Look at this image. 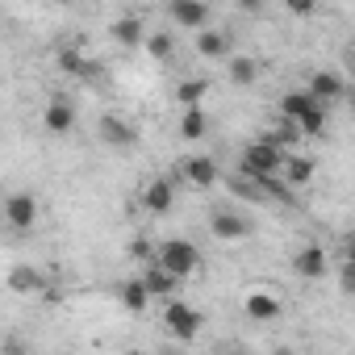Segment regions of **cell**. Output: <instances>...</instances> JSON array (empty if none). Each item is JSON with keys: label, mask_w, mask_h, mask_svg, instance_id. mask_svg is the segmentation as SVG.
Segmentation results:
<instances>
[{"label": "cell", "mask_w": 355, "mask_h": 355, "mask_svg": "<svg viewBox=\"0 0 355 355\" xmlns=\"http://www.w3.org/2000/svg\"><path fill=\"white\" fill-rule=\"evenodd\" d=\"M113 34H117V42H121V46H138V42L146 38V34H142V21H138V17H121V21L113 26Z\"/></svg>", "instance_id": "22"}, {"label": "cell", "mask_w": 355, "mask_h": 355, "mask_svg": "<svg viewBox=\"0 0 355 355\" xmlns=\"http://www.w3.org/2000/svg\"><path fill=\"white\" fill-rule=\"evenodd\" d=\"M42 284H46V276H42L38 268H26V263H21V268L9 272V288H13V293H42Z\"/></svg>", "instance_id": "17"}, {"label": "cell", "mask_w": 355, "mask_h": 355, "mask_svg": "<svg viewBox=\"0 0 355 355\" xmlns=\"http://www.w3.org/2000/svg\"><path fill=\"white\" fill-rule=\"evenodd\" d=\"M205 130H209V117H205L201 109H184V117H180V134H184V138H205Z\"/></svg>", "instance_id": "24"}, {"label": "cell", "mask_w": 355, "mask_h": 355, "mask_svg": "<svg viewBox=\"0 0 355 355\" xmlns=\"http://www.w3.org/2000/svg\"><path fill=\"white\" fill-rule=\"evenodd\" d=\"M214 355H247V347H234V343H226V347H218Z\"/></svg>", "instance_id": "26"}, {"label": "cell", "mask_w": 355, "mask_h": 355, "mask_svg": "<svg viewBox=\"0 0 355 355\" xmlns=\"http://www.w3.org/2000/svg\"><path fill=\"white\" fill-rule=\"evenodd\" d=\"M121 305H125L130 313H142V309L150 305V297H146V288H142L138 276H134V280H121Z\"/></svg>", "instance_id": "20"}, {"label": "cell", "mask_w": 355, "mask_h": 355, "mask_svg": "<svg viewBox=\"0 0 355 355\" xmlns=\"http://www.w3.org/2000/svg\"><path fill=\"white\" fill-rule=\"evenodd\" d=\"M42 125H46L51 134H71V130H76V105H71L67 96H55V101L42 109Z\"/></svg>", "instance_id": "11"}, {"label": "cell", "mask_w": 355, "mask_h": 355, "mask_svg": "<svg viewBox=\"0 0 355 355\" xmlns=\"http://www.w3.org/2000/svg\"><path fill=\"white\" fill-rule=\"evenodd\" d=\"M201 313L189 305V301H167V309H163V326H167V334L171 338H180V343H189V338H197L201 334Z\"/></svg>", "instance_id": "4"}, {"label": "cell", "mask_w": 355, "mask_h": 355, "mask_svg": "<svg viewBox=\"0 0 355 355\" xmlns=\"http://www.w3.org/2000/svg\"><path fill=\"white\" fill-rule=\"evenodd\" d=\"M96 134H101L105 146H134V142H138V130H134L125 117H117V113H105V117L96 121Z\"/></svg>", "instance_id": "8"}, {"label": "cell", "mask_w": 355, "mask_h": 355, "mask_svg": "<svg viewBox=\"0 0 355 355\" xmlns=\"http://www.w3.org/2000/svg\"><path fill=\"white\" fill-rule=\"evenodd\" d=\"M138 280H142V288H146V297H150V301H155V297H171V293H175V284H180L175 276H167L155 259L142 268V276H138Z\"/></svg>", "instance_id": "14"}, {"label": "cell", "mask_w": 355, "mask_h": 355, "mask_svg": "<svg viewBox=\"0 0 355 355\" xmlns=\"http://www.w3.org/2000/svg\"><path fill=\"white\" fill-rule=\"evenodd\" d=\"M230 80L243 84V88L255 84V80H259V59H251V55H234V59H230Z\"/></svg>", "instance_id": "19"}, {"label": "cell", "mask_w": 355, "mask_h": 355, "mask_svg": "<svg viewBox=\"0 0 355 355\" xmlns=\"http://www.w3.org/2000/svg\"><path fill=\"white\" fill-rule=\"evenodd\" d=\"M142 42H146V51H150V59H159V63H167V59L175 55V38H171V34H146Z\"/></svg>", "instance_id": "23"}, {"label": "cell", "mask_w": 355, "mask_h": 355, "mask_svg": "<svg viewBox=\"0 0 355 355\" xmlns=\"http://www.w3.org/2000/svg\"><path fill=\"white\" fill-rule=\"evenodd\" d=\"M280 113L301 130V134H322L326 130V109L309 96V92H288L280 101Z\"/></svg>", "instance_id": "3"}, {"label": "cell", "mask_w": 355, "mask_h": 355, "mask_svg": "<svg viewBox=\"0 0 355 355\" xmlns=\"http://www.w3.org/2000/svg\"><path fill=\"white\" fill-rule=\"evenodd\" d=\"M0 218H9L13 230H30L38 222V201L30 193H13V197H5V214Z\"/></svg>", "instance_id": "7"}, {"label": "cell", "mask_w": 355, "mask_h": 355, "mask_svg": "<svg viewBox=\"0 0 355 355\" xmlns=\"http://www.w3.org/2000/svg\"><path fill=\"white\" fill-rule=\"evenodd\" d=\"M209 226H214V234L226 239V243H243V239H251V218L239 214V209H230V205L214 209V214H209Z\"/></svg>", "instance_id": "5"}, {"label": "cell", "mask_w": 355, "mask_h": 355, "mask_svg": "<svg viewBox=\"0 0 355 355\" xmlns=\"http://www.w3.org/2000/svg\"><path fill=\"white\" fill-rule=\"evenodd\" d=\"M243 309H247V318H251V322H276V318L284 313V305L276 301V293H263V288H255V293H247V301H243Z\"/></svg>", "instance_id": "13"}, {"label": "cell", "mask_w": 355, "mask_h": 355, "mask_svg": "<svg viewBox=\"0 0 355 355\" xmlns=\"http://www.w3.org/2000/svg\"><path fill=\"white\" fill-rule=\"evenodd\" d=\"M5 355H30V347H26L17 334H9V338H5Z\"/></svg>", "instance_id": "25"}, {"label": "cell", "mask_w": 355, "mask_h": 355, "mask_svg": "<svg viewBox=\"0 0 355 355\" xmlns=\"http://www.w3.org/2000/svg\"><path fill=\"white\" fill-rule=\"evenodd\" d=\"M0 214H5V193H0Z\"/></svg>", "instance_id": "27"}, {"label": "cell", "mask_w": 355, "mask_h": 355, "mask_svg": "<svg viewBox=\"0 0 355 355\" xmlns=\"http://www.w3.org/2000/svg\"><path fill=\"white\" fill-rule=\"evenodd\" d=\"M205 92H209V80H184L180 88H175V101H180L184 109H201Z\"/></svg>", "instance_id": "21"}, {"label": "cell", "mask_w": 355, "mask_h": 355, "mask_svg": "<svg viewBox=\"0 0 355 355\" xmlns=\"http://www.w3.org/2000/svg\"><path fill=\"white\" fill-rule=\"evenodd\" d=\"M159 355H180V351H159Z\"/></svg>", "instance_id": "28"}, {"label": "cell", "mask_w": 355, "mask_h": 355, "mask_svg": "<svg viewBox=\"0 0 355 355\" xmlns=\"http://www.w3.org/2000/svg\"><path fill=\"white\" fill-rule=\"evenodd\" d=\"M280 171L288 175V184H305V180H313V159H305V155H284Z\"/></svg>", "instance_id": "18"}, {"label": "cell", "mask_w": 355, "mask_h": 355, "mask_svg": "<svg viewBox=\"0 0 355 355\" xmlns=\"http://www.w3.org/2000/svg\"><path fill=\"white\" fill-rule=\"evenodd\" d=\"M155 263H159L167 276L184 280V276H193V272L201 268V251H197V243H189V239H167V243L155 251Z\"/></svg>", "instance_id": "2"}, {"label": "cell", "mask_w": 355, "mask_h": 355, "mask_svg": "<svg viewBox=\"0 0 355 355\" xmlns=\"http://www.w3.org/2000/svg\"><path fill=\"white\" fill-rule=\"evenodd\" d=\"M130 355H142V351H130Z\"/></svg>", "instance_id": "29"}, {"label": "cell", "mask_w": 355, "mask_h": 355, "mask_svg": "<svg viewBox=\"0 0 355 355\" xmlns=\"http://www.w3.org/2000/svg\"><path fill=\"white\" fill-rule=\"evenodd\" d=\"M280 163H284V155L276 146H268L263 138H255L239 155V175H243V180H255V189H259V184H268L272 175L280 171Z\"/></svg>", "instance_id": "1"}, {"label": "cell", "mask_w": 355, "mask_h": 355, "mask_svg": "<svg viewBox=\"0 0 355 355\" xmlns=\"http://www.w3.org/2000/svg\"><path fill=\"white\" fill-rule=\"evenodd\" d=\"M171 201H175V189H171V180H163V175L142 189V209H150V214H167Z\"/></svg>", "instance_id": "15"}, {"label": "cell", "mask_w": 355, "mask_h": 355, "mask_svg": "<svg viewBox=\"0 0 355 355\" xmlns=\"http://www.w3.org/2000/svg\"><path fill=\"white\" fill-rule=\"evenodd\" d=\"M230 46H234V38H230L226 30H205V34H197V51H201L205 59H230Z\"/></svg>", "instance_id": "16"}, {"label": "cell", "mask_w": 355, "mask_h": 355, "mask_svg": "<svg viewBox=\"0 0 355 355\" xmlns=\"http://www.w3.org/2000/svg\"><path fill=\"white\" fill-rule=\"evenodd\" d=\"M293 268H297L301 280H322V276L330 272V259H326L322 243H309V247H301V251L293 255Z\"/></svg>", "instance_id": "9"}, {"label": "cell", "mask_w": 355, "mask_h": 355, "mask_svg": "<svg viewBox=\"0 0 355 355\" xmlns=\"http://www.w3.org/2000/svg\"><path fill=\"white\" fill-rule=\"evenodd\" d=\"M167 13H171V21L180 30H201L209 21V5H197V0H171Z\"/></svg>", "instance_id": "12"}, {"label": "cell", "mask_w": 355, "mask_h": 355, "mask_svg": "<svg viewBox=\"0 0 355 355\" xmlns=\"http://www.w3.org/2000/svg\"><path fill=\"white\" fill-rule=\"evenodd\" d=\"M180 175H184L193 189H214L222 171H218V163H214L209 155H193V159H184V163H180Z\"/></svg>", "instance_id": "10"}, {"label": "cell", "mask_w": 355, "mask_h": 355, "mask_svg": "<svg viewBox=\"0 0 355 355\" xmlns=\"http://www.w3.org/2000/svg\"><path fill=\"white\" fill-rule=\"evenodd\" d=\"M305 92L326 109V105H334V101H343V96H347V80H343L338 71L322 67V71H313V76H309V88H305Z\"/></svg>", "instance_id": "6"}]
</instances>
